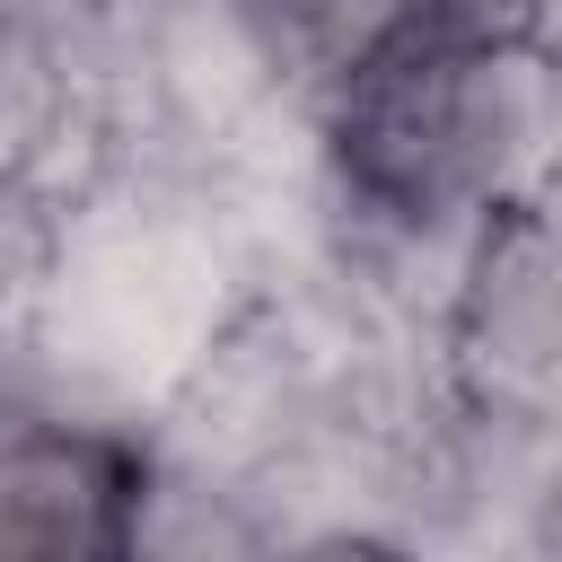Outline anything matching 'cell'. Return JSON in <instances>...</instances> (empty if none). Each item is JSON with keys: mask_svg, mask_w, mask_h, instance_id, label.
<instances>
[{"mask_svg": "<svg viewBox=\"0 0 562 562\" xmlns=\"http://www.w3.org/2000/svg\"><path fill=\"white\" fill-rule=\"evenodd\" d=\"M281 562H430V553L404 536H378V527H334V536H299Z\"/></svg>", "mask_w": 562, "mask_h": 562, "instance_id": "8", "label": "cell"}, {"mask_svg": "<svg viewBox=\"0 0 562 562\" xmlns=\"http://www.w3.org/2000/svg\"><path fill=\"white\" fill-rule=\"evenodd\" d=\"M263 263L237 220V193L114 167L70 220L53 281L26 316L35 369L105 422L149 430L193 360L255 307Z\"/></svg>", "mask_w": 562, "mask_h": 562, "instance_id": "2", "label": "cell"}, {"mask_svg": "<svg viewBox=\"0 0 562 562\" xmlns=\"http://www.w3.org/2000/svg\"><path fill=\"white\" fill-rule=\"evenodd\" d=\"M430 18L465 44L527 53V61L562 70V0H430Z\"/></svg>", "mask_w": 562, "mask_h": 562, "instance_id": "7", "label": "cell"}, {"mask_svg": "<svg viewBox=\"0 0 562 562\" xmlns=\"http://www.w3.org/2000/svg\"><path fill=\"white\" fill-rule=\"evenodd\" d=\"M439 369L483 422H562V237L527 202L483 220L439 325Z\"/></svg>", "mask_w": 562, "mask_h": 562, "instance_id": "3", "label": "cell"}, {"mask_svg": "<svg viewBox=\"0 0 562 562\" xmlns=\"http://www.w3.org/2000/svg\"><path fill=\"white\" fill-rule=\"evenodd\" d=\"M123 167L97 9H9L0 0V176L61 220Z\"/></svg>", "mask_w": 562, "mask_h": 562, "instance_id": "4", "label": "cell"}, {"mask_svg": "<svg viewBox=\"0 0 562 562\" xmlns=\"http://www.w3.org/2000/svg\"><path fill=\"white\" fill-rule=\"evenodd\" d=\"M53 255H61V211L0 176V342L26 334V316L53 281Z\"/></svg>", "mask_w": 562, "mask_h": 562, "instance_id": "6", "label": "cell"}, {"mask_svg": "<svg viewBox=\"0 0 562 562\" xmlns=\"http://www.w3.org/2000/svg\"><path fill=\"white\" fill-rule=\"evenodd\" d=\"M562 167V70L413 18L316 105V220L483 237Z\"/></svg>", "mask_w": 562, "mask_h": 562, "instance_id": "1", "label": "cell"}, {"mask_svg": "<svg viewBox=\"0 0 562 562\" xmlns=\"http://www.w3.org/2000/svg\"><path fill=\"white\" fill-rule=\"evenodd\" d=\"M290 536L228 483L193 474V465H167L149 457V483L132 501V536H123V562H281Z\"/></svg>", "mask_w": 562, "mask_h": 562, "instance_id": "5", "label": "cell"}, {"mask_svg": "<svg viewBox=\"0 0 562 562\" xmlns=\"http://www.w3.org/2000/svg\"><path fill=\"white\" fill-rule=\"evenodd\" d=\"M527 211H536V220H544V228L562 237V167H553V176H544V184L527 193Z\"/></svg>", "mask_w": 562, "mask_h": 562, "instance_id": "9", "label": "cell"}]
</instances>
